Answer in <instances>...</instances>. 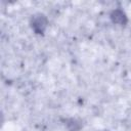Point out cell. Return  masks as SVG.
I'll use <instances>...</instances> for the list:
<instances>
[{"mask_svg": "<svg viewBox=\"0 0 131 131\" xmlns=\"http://www.w3.org/2000/svg\"><path fill=\"white\" fill-rule=\"evenodd\" d=\"M47 25H48L47 17L41 13H37L33 15L31 19V27L36 34H40V35L43 34L47 28Z\"/></svg>", "mask_w": 131, "mask_h": 131, "instance_id": "1", "label": "cell"}, {"mask_svg": "<svg viewBox=\"0 0 131 131\" xmlns=\"http://www.w3.org/2000/svg\"><path fill=\"white\" fill-rule=\"evenodd\" d=\"M111 19L114 24L124 26L127 23V16L122 9H115L111 13Z\"/></svg>", "mask_w": 131, "mask_h": 131, "instance_id": "2", "label": "cell"}, {"mask_svg": "<svg viewBox=\"0 0 131 131\" xmlns=\"http://www.w3.org/2000/svg\"><path fill=\"white\" fill-rule=\"evenodd\" d=\"M67 124H68V127H69L70 131H78L80 129L79 124L75 120H70V123H67Z\"/></svg>", "mask_w": 131, "mask_h": 131, "instance_id": "3", "label": "cell"}]
</instances>
